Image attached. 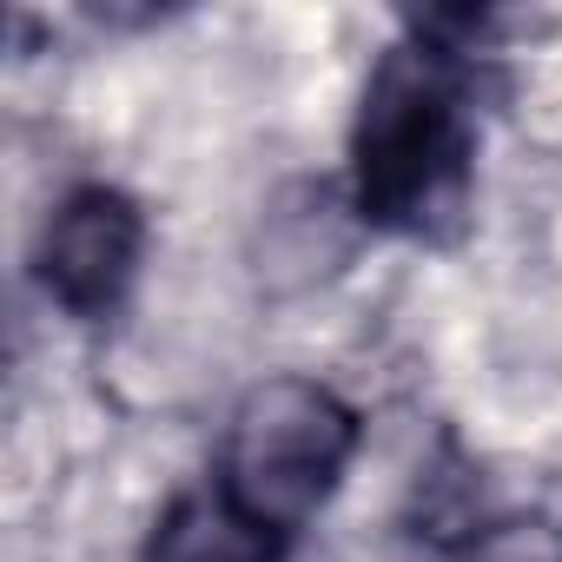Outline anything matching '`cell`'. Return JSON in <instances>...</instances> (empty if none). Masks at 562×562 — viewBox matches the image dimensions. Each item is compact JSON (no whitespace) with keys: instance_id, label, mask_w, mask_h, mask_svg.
I'll list each match as a JSON object with an SVG mask.
<instances>
[{"instance_id":"1","label":"cell","mask_w":562,"mask_h":562,"mask_svg":"<svg viewBox=\"0 0 562 562\" xmlns=\"http://www.w3.org/2000/svg\"><path fill=\"white\" fill-rule=\"evenodd\" d=\"M463 47L417 34L378 54L351 126V205L364 225L443 238L470 205Z\"/></svg>"},{"instance_id":"3","label":"cell","mask_w":562,"mask_h":562,"mask_svg":"<svg viewBox=\"0 0 562 562\" xmlns=\"http://www.w3.org/2000/svg\"><path fill=\"white\" fill-rule=\"evenodd\" d=\"M139 251H146L139 205L120 186H80L41 225L34 278L67 318H106L133 285Z\"/></svg>"},{"instance_id":"5","label":"cell","mask_w":562,"mask_h":562,"mask_svg":"<svg viewBox=\"0 0 562 562\" xmlns=\"http://www.w3.org/2000/svg\"><path fill=\"white\" fill-rule=\"evenodd\" d=\"M146 562H278V536L225 490H186L146 536Z\"/></svg>"},{"instance_id":"4","label":"cell","mask_w":562,"mask_h":562,"mask_svg":"<svg viewBox=\"0 0 562 562\" xmlns=\"http://www.w3.org/2000/svg\"><path fill=\"white\" fill-rule=\"evenodd\" d=\"M358 205L338 192V186H292L278 192L265 225H258V278L271 292H305L318 278H331L351 251V232H358Z\"/></svg>"},{"instance_id":"6","label":"cell","mask_w":562,"mask_h":562,"mask_svg":"<svg viewBox=\"0 0 562 562\" xmlns=\"http://www.w3.org/2000/svg\"><path fill=\"white\" fill-rule=\"evenodd\" d=\"M476 562H562V522L555 516L490 522L476 536Z\"/></svg>"},{"instance_id":"2","label":"cell","mask_w":562,"mask_h":562,"mask_svg":"<svg viewBox=\"0 0 562 562\" xmlns=\"http://www.w3.org/2000/svg\"><path fill=\"white\" fill-rule=\"evenodd\" d=\"M358 450V411L318 378H265L232 404L218 490L271 536L305 529Z\"/></svg>"}]
</instances>
